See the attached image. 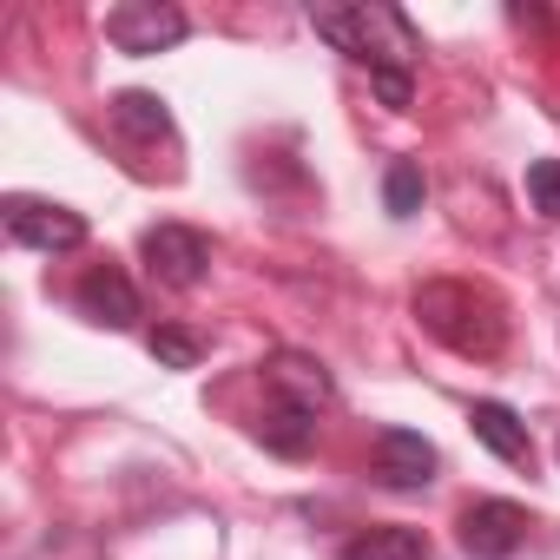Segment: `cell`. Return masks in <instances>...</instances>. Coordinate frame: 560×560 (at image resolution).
<instances>
[{"instance_id": "8fae6325", "label": "cell", "mask_w": 560, "mask_h": 560, "mask_svg": "<svg viewBox=\"0 0 560 560\" xmlns=\"http://www.w3.org/2000/svg\"><path fill=\"white\" fill-rule=\"evenodd\" d=\"M106 119H113V132H119V139H132V145L172 139V106H165L159 93H113Z\"/></svg>"}, {"instance_id": "30bf717a", "label": "cell", "mask_w": 560, "mask_h": 560, "mask_svg": "<svg viewBox=\"0 0 560 560\" xmlns=\"http://www.w3.org/2000/svg\"><path fill=\"white\" fill-rule=\"evenodd\" d=\"M468 422H475V442H481L488 455H501V462H514V468H527V462H534L527 422H521L508 402H475V409H468Z\"/></svg>"}, {"instance_id": "ba28073f", "label": "cell", "mask_w": 560, "mask_h": 560, "mask_svg": "<svg viewBox=\"0 0 560 560\" xmlns=\"http://www.w3.org/2000/svg\"><path fill=\"white\" fill-rule=\"evenodd\" d=\"M264 389H270V402H291V409H311V416L330 409V396H337L330 370L317 357H304V350H277L264 363Z\"/></svg>"}, {"instance_id": "7c38bea8", "label": "cell", "mask_w": 560, "mask_h": 560, "mask_svg": "<svg viewBox=\"0 0 560 560\" xmlns=\"http://www.w3.org/2000/svg\"><path fill=\"white\" fill-rule=\"evenodd\" d=\"M257 442L270 448V455H311V442H317V416L311 409H291V402H264V416H257Z\"/></svg>"}, {"instance_id": "9a60e30c", "label": "cell", "mask_w": 560, "mask_h": 560, "mask_svg": "<svg viewBox=\"0 0 560 560\" xmlns=\"http://www.w3.org/2000/svg\"><path fill=\"white\" fill-rule=\"evenodd\" d=\"M145 350H152L159 370H198V357H205V343H198L185 324H159V330L145 337Z\"/></svg>"}, {"instance_id": "6da1fadb", "label": "cell", "mask_w": 560, "mask_h": 560, "mask_svg": "<svg viewBox=\"0 0 560 560\" xmlns=\"http://www.w3.org/2000/svg\"><path fill=\"white\" fill-rule=\"evenodd\" d=\"M311 27L337 47V54H350L357 67H370V86H376V100L383 106H409L416 100V60H422V40H416V27H409V14L402 8H383V0H363V8H311Z\"/></svg>"}, {"instance_id": "277c9868", "label": "cell", "mask_w": 560, "mask_h": 560, "mask_svg": "<svg viewBox=\"0 0 560 560\" xmlns=\"http://www.w3.org/2000/svg\"><path fill=\"white\" fill-rule=\"evenodd\" d=\"M0 224H8V237L14 244H27V250H80L86 244V218L80 211H67V205H47V198H8L0 205Z\"/></svg>"}, {"instance_id": "8992f818", "label": "cell", "mask_w": 560, "mask_h": 560, "mask_svg": "<svg viewBox=\"0 0 560 560\" xmlns=\"http://www.w3.org/2000/svg\"><path fill=\"white\" fill-rule=\"evenodd\" d=\"M370 475H376L383 488H396V494H416V488L435 481V448H429L416 429H383V435L370 442Z\"/></svg>"}, {"instance_id": "2e32d148", "label": "cell", "mask_w": 560, "mask_h": 560, "mask_svg": "<svg viewBox=\"0 0 560 560\" xmlns=\"http://www.w3.org/2000/svg\"><path fill=\"white\" fill-rule=\"evenodd\" d=\"M527 205L540 218H560V159H534L527 165Z\"/></svg>"}, {"instance_id": "5b68a950", "label": "cell", "mask_w": 560, "mask_h": 560, "mask_svg": "<svg viewBox=\"0 0 560 560\" xmlns=\"http://www.w3.org/2000/svg\"><path fill=\"white\" fill-rule=\"evenodd\" d=\"M106 40L119 47V54H165V47H178L185 40V14L178 8H165V0H119V8L106 14Z\"/></svg>"}, {"instance_id": "9c48e42d", "label": "cell", "mask_w": 560, "mask_h": 560, "mask_svg": "<svg viewBox=\"0 0 560 560\" xmlns=\"http://www.w3.org/2000/svg\"><path fill=\"white\" fill-rule=\"evenodd\" d=\"M73 298H80V317H93L106 330H132L139 324V291H132V277L119 264H93Z\"/></svg>"}, {"instance_id": "5bb4252c", "label": "cell", "mask_w": 560, "mask_h": 560, "mask_svg": "<svg viewBox=\"0 0 560 560\" xmlns=\"http://www.w3.org/2000/svg\"><path fill=\"white\" fill-rule=\"evenodd\" d=\"M422 165L416 159H396L389 172H383V205H389V218H416L422 211Z\"/></svg>"}, {"instance_id": "4fadbf2b", "label": "cell", "mask_w": 560, "mask_h": 560, "mask_svg": "<svg viewBox=\"0 0 560 560\" xmlns=\"http://www.w3.org/2000/svg\"><path fill=\"white\" fill-rule=\"evenodd\" d=\"M343 560H429V540L416 527H370L343 540Z\"/></svg>"}, {"instance_id": "52a82bcc", "label": "cell", "mask_w": 560, "mask_h": 560, "mask_svg": "<svg viewBox=\"0 0 560 560\" xmlns=\"http://www.w3.org/2000/svg\"><path fill=\"white\" fill-rule=\"evenodd\" d=\"M527 540V514L514 501H475L462 514V553L468 560H514Z\"/></svg>"}, {"instance_id": "7a4b0ae2", "label": "cell", "mask_w": 560, "mask_h": 560, "mask_svg": "<svg viewBox=\"0 0 560 560\" xmlns=\"http://www.w3.org/2000/svg\"><path fill=\"white\" fill-rule=\"evenodd\" d=\"M416 317L435 343H448L455 357H494L508 343V317L488 291L475 284H422L416 291Z\"/></svg>"}, {"instance_id": "3957f363", "label": "cell", "mask_w": 560, "mask_h": 560, "mask_svg": "<svg viewBox=\"0 0 560 560\" xmlns=\"http://www.w3.org/2000/svg\"><path fill=\"white\" fill-rule=\"evenodd\" d=\"M139 257L152 264V277L165 291H198L205 270H211V237L191 231V224H152L139 237Z\"/></svg>"}]
</instances>
